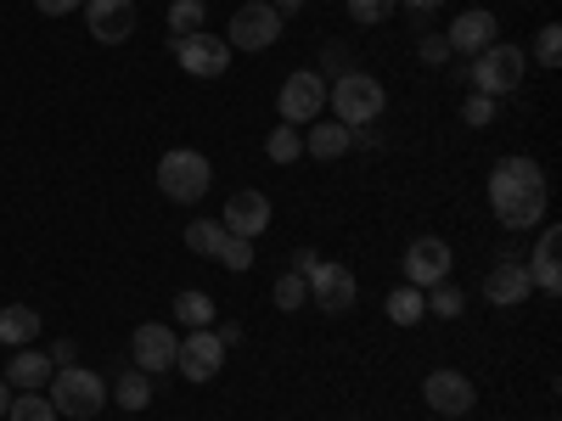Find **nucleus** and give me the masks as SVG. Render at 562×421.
I'll list each match as a JSON object with an SVG mask.
<instances>
[{"label":"nucleus","instance_id":"nucleus-5","mask_svg":"<svg viewBox=\"0 0 562 421\" xmlns=\"http://www.w3.org/2000/svg\"><path fill=\"white\" fill-rule=\"evenodd\" d=\"M467 84H473L479 96H512V90L524 84V52L495 39L490 52H479L473 62H467Z\"/></svg>","mask_w":562,"mask_h":421},{"label":"nucleus","instance_id":"nucleus-27","mask_svg":"<svg viewBox=\"0 0 562 421\" xmlns=\"http://www.w3.org/2000/svg\"><path fill=\"white\" fill-rule=\"evenodd\" d=\"M203 23H209V7H203V0H169V34H175V39L203 34Z\"/></svg>","mask_w":562,"mask_h":421},{"label":"nucleus","instance_id":"nucleus-16","mask_svg":"<svg viewBox=\"0 0 562 421\" xmlns=\"http://www.w3.org/2000/svg\"><path fill=\"white\" fill-rule=\"evenodd\" d=\"M175 343H180V338L169 332L164 320H140L135 338H130L135 371H147V377H153V371H169V365H175Z\"/></svg>","mask_w":562,"mask_h":421},{"label":"nucleus","instance_id":"nucleus-1","mask_svg":"<svg viewBox=\"0 0 562 421\" xmlns=\"http://www.w3.org/2000/svg\"><path fill=\"white\" fill-rule=\"evenodd\" d=\"M546 203H551V185H546V169L535 158H501L490 169V208L506 230H529L546 219Z\"/></svg>","mask_w":562,"mask_h":421},{"label":"nucleus","instance_id":"nucleus-30","mask_svg":"<svg viewBox=\"0 0 562 421\" xmlns=\"http://www.w3.org/2000/svg\"><path fill=\"white\" fill-rule=\"evenodd\" d=\"M304 298H310V281H304V275H293V270L270 287V304H276V309H288V315H293V309H304Z\"/></svg>","mask_w":562,"mask_h":421},{"label":"nucleus","instance_id":"nucleus-8","mask_svg":"<svg viewBox=\"0 0 562 421\" xmlns=\"http://www.w3.org/2000/svg\"><path fill=\"white\" fill-rule=\"evenodd\" d=\"M220 365H225V343L214 338V326H198L192 338L175 343V371L186 383H214Z\"/></svg>","mask_w":562,"mask_h":421},{"label":"nucleus","instance_id":"nucleus-2","mask_svg":"<svg viewBox=\"0 0 562 421\" xmlns=\"http://www.w3.org/2000/svg\"><path fill=\"white\" fill-rule=\"evenodd\" d=\"M326 102H333L338 124L360 129V124H378V118H383V107H389V90H383L378 79H371L366 68H344V73H338V84L326 90Z\"/></svg>","mask_w":562,"mask_h":421},{"label":"nucleus","instance_id":"nucleus-15","mask_svg":"<svg viewBox=\"0 0 562 421\" xmlns=\"http://www.w3.org/2000/svg\"><path fill=\"white\" fill-rule=\"evenodd\" d=\"M495 34H501V23H495V12H484V7H473V12H461L456 23H450V57H467L473 62L479 52H490L495 45Z\"/></svg>","mask_w":562,"mask_h":421},{"label":"nucleus","instance_id":"nucleus-22","mask_svg":"<svg viewBox=\"0 0 562 421\" xmlns=\"http://www.w3.org/2000/svg\"><path fill=\"white\" fill-rule=\"evenodd\" d=\"M225 237H231V230L220 219H192V225H186V248H192L198 259H214L225 248Z\"/></svg>","mask_w":562,"mask_h":421},{"label":"nucleus","instance_id":"nucleus-37","mask_svg":"<svg viewBox=\"0 0 562 421\" xmlns=\"http://www.w3.org/2000/svg\"><path fill=\"white\" fill-rule=\"evenodd\" d=\"M45 354H52V365H57V371H63V365H79V343H74V338L52 343V349H45Z\"/></svg>","mask_w":562,"mask_h":421},{"label":"nucleus","instance_id":"nucleus-18","mask_svg":"<svg viewBox=\"0 0 562 421\" xmlns=\"http://www.w3.org/2000/svg\"><path fill=\"white\" fill-rule=\"evenodd\" d=\"M529 270V281H535V293H546V298H557L562 293V230L557 225H546L540 230V242H535V264H524Z\"/></svg>","mask_w":562,"mask_h":421},{"label":"nucleus","instance_id":"nucleus-33","mask_svg":"<svg viewBox=\"0 0 562 421\" xmlns=\"http://www.w3.org/2000/svg\"><path fill=\"white\" fill-rule=\"evenodd\" d=\"M461 118L473 124V129H490L495 124V96H479V90H473V96L461 102Z\"/></svg>","mask_w":562,"mask_h":421},{"label":"nucleus","instance_id":"nucleus-13","mask_svg":"<svg viewBox=\"0 0 562 421\" xmlns=\"http://www.w3.org/2000/svg\"><path fill=\"white\" fill-rule=\"evenodd\" d=\"M85 29L102 45H124L135 34V0H85Z\"/></svg>","mask_w":562,"mask_h":421},{"label":"nucleus","instance_id":"nucleus-38","mask_svg":"<svg viewBox=\"0 0 562 421\" xmlns=\"http://www.w3.org/2000/svg\"><path fill=\"white\" fill-rule=\"evenodd\" d=\"M315 264H321V253H310V248H299V253H293V275H304V281H310V270H315Z\"/></svg>","mask_w":562,"mask_h":421},{"label":"nucleus","instance_id":"nucleus-42","mask_svg":"<svg viewBox=\"0 0 562 421\" xmlns=\"http://www.w3.org/2000/svg\"><path fill=\"white\" fill-rule=\"evenodd\" d=\"M7 410H12V383L0 377V416H7Z\"/></svg>","mask_w":562,"mask_h":421},{"label":"nucleus","instance_id":"nucleus-39","mask_svg":"<svg viewBox=\"0 0 562 421\" xmlns=\"http://www.w3.org/2000/svg\"><path fill=\"white\" fill-rule=\"evenodd\" d=\"M214 338H220V343L231 349V343H243V326H237V320H225V326H220V332H214Z\"/></svg>","mask_w":562,"mask_h":421},{"label":"nucleus","instance_id":"nucleus-17","mask_svg":"<svg viewBox=\"0 0 562 421\" xmlns=\"http://www.w3.org/2000/svg\"><path fill=\"white\" fill-rule=\"evenodd\" d=\"M0 377L12 383V394H45V383L57 377V365H52V354H45V349L29 343V349H12V365L0 371Z\"/></svg>","mask_w":562,"mask_h":421},{"label":"nucleus","instance_id":"nucleus-26","mask_svg":"<svg viewBox=\"0 0 562 421\" xmlns=\"http://www.w3.org/2000/svg\"><path fill=\"white\" fill-rule=\"evenodd\" d=\"M175 320L192 326V332H198V326H214V298L198 293V287H186V293L175 298Z\"/></svg>","mask_w":562,"mask_h":421},{"label":"nucleus","instance_id":"nucleus-35","mask_svg":"<svg viewBox=\"0 0 562 421\" xmlns=\"http://www.w3.org/2000/svg\"><path fill=\"white\" fill-rule=\"evenodd\" d=\"M416 57L428 62V68H445V62H450V39H445V34H422V45H416Z\"/></svg>","mask_w":562,"mask_h":421},{"label":"nucleus","instance_id":"nucleus-32","mask_svg":"<svg viewBox=\"0 0 562 421\" xmlns=\"http://www.w3.org/2000/svg\"><path fill=\"white\" fill-rule=\"evenodd\" d=\"M214 259H220L231 275H243V270H254V242H248V237H225V248H220Z\"/></svg>","mask_w":562,"mask_h":421},{"label":"nucleus","instance_id":"nucleus-14","mask_svg":"<svg viewBox=\"0 0 562 421\" xmlns=\"http://www.w3.org/2000/svg\"><path fill=\"white\" fill-rule=\"evenodd\" d=\"M220 225L231 230V237H248V242H259L265 230H270V197L265 192H231V203H225V214H220Z\"/></svg>","mask_w":562,"mask_h":421},{"label":"nucleus","instance_id":"nucleus-10","mask_svg":"<svg viewBox=\"0 0 562 421\" xmlns=\"http://www.w3.org/2000/svg\"><path fill=\"white\" fill-rule=\"evenodd\" d=\"M310 304L326 309V315H349V309H355V275H349V264L321 259V264L310 270Z\"/></svg>","mask_w":562,"mask_h":421},{"label":"nucleus","instance_id":"nucleus-19","mask_svg":"<svg viewBox=\"0 0 562 421\" xmlns=\"http://www.w3.org/2000/svg\"><path fill=\"white\" fill-rule=\"evenodd\" d=\"M529 293H535V281H529V270H524L518 259H501V264L484 275V298H490V304H501V309L529 304Z\"/></svg>","mask_w":562,"mask_h":421},{"label":"nucleus","instance_id":"nucleus-40","mask_svg":"<svg viewBox=\"0 0 562 421\" xmlns=\"http://www.w3.org/2000/svg\"><path fill=\"white\" fill-rule=\"evenodd\" d=\"M400 7H405V12H416V18H428L434 7H445V0H400Z\"/></svg>","mask_w":562,"mask_h":421},{"label":"nucleus","instance_id":"nucleus-36","mask_svg":"<svg viewBox=\"0 0 562 421\" xmlns=\"http://www.w3.org/2000/svg\"><path fill=\"white\" fill-rule=\"evenodd\" d=\"M85 0H34V12L40 18H68V12H79Z\"/></svg>","mask_w":562,"mask_h":421},{"label":"nucleus","instance_id":"nucleus-7","mask_svg":"<svg viewBox=\"0 0 562 421\" xmlns=\"http://www.w3.org/2000/svg\"><path fill=\"white\" fill-rule=\"evenodd\" d=\"M276 107H281V124H293V129L315 124V118H321V107H326V79H321V73H310V68L288 73V84H281Z\"/></svg>","mask_w":562,"mask_h":421},{"label":"nucleus","instance_id":"nucleus-29","mask_svg":"<svg viewBox=\"0 0 562 421\" xmlns=\"http://www.w3.org/2000/svg\"><path fill=\"white\" fill-rule=\"evenodd\" d=\"M7 421H63V416L52 410V399H45V394H12Z\"/></svg>","mask_w":562,"mask_h":421},{"label":"nucleus","instance_id":"nucleus-9","mask_svg":"<svg viewBox=\"0 0 562 421\" xmlns=\"http://www.w3.org/2000/svg\"><path fill=\"white\" fill-rule=\"evenodd\" d=\"M175 62H180V73H192V79H220L225 68H231V45L220 39V34H186V39H175Z\"/></svg>","mask_w":562,"mask_h":421},{"label":"nucleus","instance_id":"nucleus-12","mask_svg":"<svg viewBox=\"0 0 562 421\" xmlns=\"http://www.w3.org/2000/svg\"><path fill=\"white\" fill-rule=\"evenodd\" d=\"M422 399H428V410H439V416H467L479 405V388H473V377H461V371H428Z\"/></svg>","mask_w":562,"mask_h":421},{"label":"nucleus","instance_id":"nucleus-31","mask_svg":"<svg viewBox=\"0 0 562 421\" xmlns=\"http://www.w3.org/2000/svg\"><path fill=\"white\" fill-rule=\"evenodd\" d=\"M394 7H400V0H349V23L378 29V23H389V18H394Z\"/></svg>","mask_w":562,"mask_h":421},{"label":"nucleus","instance_id":"nucleus-24","mask_svg":"<svg viewBox=\"0 0 562 421\" xmlns=\"http://www.w3.org/2000/svg\"><path fill=\"white\" fill-rule=\"evenodd\" d=\"M265 152H270V163H299V158H304V129L276 124V129L265 135Z\"/></svg>","mask_w":562,"mask_h":421},{"label":"nucleus","instance_id":"nucleus-28","mask_svg":"<svg viewBox=\"0 0 562 421\" xmlns=\"http://www.w3.org/2000/svg\"><path fill=\"white\" fill-rule=\"evenodd\" d=\"M422 298H428V315H439V320H456L467 309V293L456 287V281H439V287H428Z\"/></svg>","mask_w":562,"mask_h":421},{"label":"nucleus","instance_id":"nucleus-34","mask_svg":"<svg viewBox=\"0 0 562 421\" xmlns=\"http://www.w3.org/2000/svg\"><path fill=\"white\" fill-rule=\"evenodd\" d=\"M535 57H540V68H557V62H562V29H557V23H546V29H540Z\"/></svg>","mask_w":562,"mask_h":421},{"label":"nucleus","instance_id":"nucleus-20","mask_svg":"<svg viewBox=\"0 0 562 421\" xmlns=\"http://www.w3.org/2000/svg\"><path fill=\"white\" fill-rule=\"evenodd\" d=\"M40 338V309L34 304H7L0 309V349H29Z\"/></svg>","mask_w":562,"mask_h":421},{"label":"nucleus","instance_id":"nucleus-6","mask_svg":"<svg viewBox=\"0 0 562 421\" xmlns=\"http://www.w3.org/2000/svg\"><path fill=\"white\" fill-rule=\"evenodd\" d=\"M281 18L270 0H243L237 12H231V23H225V45L231 52H270V45L281 39Z\"/></svg>","mask_w":562,"mask_h":421},{"label":"nucleus","instance_id":"nucleus-41","mask_svg":"<svg viewBox=\"0 0 562 421\" xmlns=\"http://www.w3.org/2000/svg\"><path fill=\"white\" fill-rule=\"evenodd\" d=\"M270 7H276L281 18H293V12H304V0H270Z\"/></svg>","mask_w":562,"mask_h":421},{"label":"nucleus","instance_id":"nucleus-21","mask_svg":"<svg viewBox=\"0 0 562 421\" xmlns=\"http://www.w3.org/2000/svg\"><path fill=\"white\" fill-rule=\"evenodd\" d=\"M349 147H355L349 124H310V129H304V152H310L315 163H338Z\"/></svg>","mask_w":562,"mask_h":421},{"label":"nucleus","instance_id":"nucleus-23","mask_svg":"<svg viewBox=\"0 0 562 421\" xmlns=\"http://www.w3.org/2000/svg\"><path fill=\"white\" fill-rule=\"evenodd\" d=\"M108 399H119L124 410H147V405H153V377H147V371H124Z\"/></svg>","mask_w":562,"mask_h":421},{"label":"nucleus","instance_id":"nucleus-11","mask_svg":"<svg viewBox=\"0 0 562 421\" xmlns=\"http://www.w3.org/2000/svg\"><path fill=\"white\" fill-rule=\"evenodd\" d=\"M450 242L445 237H416L411 248H405V281H411V287H422V293H428V287H439V281H450Z\"/></svg>","mask_w":562,"mask_h":421},{"label":"nucleus","instance_id":"nucleus-3","mask_svg":"<svg viewBox=\"0 0 562 421\" xmlns=\"http://www.w3.org/2000/svg\"><path fill=\"white\" fill-rule=\"evenodd\" d=\"M209 185H214V163H209L203 152H192V147L164 152V163H158V192H164L169 203L192 208V203L209 197Z\"/></svg>","mask_w":562,"mask_h":421},{"label":"nucleus","instance_id":"nucleus-4","mask_svg":"<svg viewBox=\"0 0 562 421\" xmlns=\"http://www.w3.org/2000/svg\"><path fill=\"white\" fill-rule=\"evenodd\" d=\"M45 399H52V410L68 416V421H90L108 405V383L97 377V371H85V365H63L57 377L45 383Z\"/></svg>","mask_w":562,"mask_h":421},{"label":"nucleus","instance_id":"nucleus-25","mask_svg":"<svg viewBox=\"0 0 562 421\" xmlns=\"http://www.w3.org/2000/svg\"><path fill=\"white\" fill-rule=\"evenodd\" d=\"M422 315H428V298H422V287H411V281H405V287L389 293V320H394V326H416Z\"/></svg>","mask_w":562,"mask_h":421}]
</instances>
